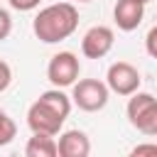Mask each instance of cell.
Segmentation results:
<instances>
[{
	"instance_id": "obj_10",
	"label": "cell",
	"mask_w": 157,
	"mask_h": 157,
	"mask_svg": "<svg viewBox=\"0 0 157 157\" xmlns=\"http://www.w3.org/2000/svg\"><path fill=\"white\" fill-rule=\"evenodd\" d=\"M25 155L27 157H56L59 155V145H56L54 135L32 132V137L25 145Z\"/></svg>"
},
{
	"instance_id": "obj_3",
	"label": "cell",
	"mask_w": 157,
	"mask_h": 157,
	"mask_svg": "<svg viewBox=\"0 0 157 157\" xmlns=\"http://www.w3.org/2000/svg\"><path fill=\"white\" fill-rule=\"evenodd\" d=\"M125 113H128V123L137 132H142L147 137H157V98L152 93L135 91L128 98Z\"/></svg>"
},
{
	"instance_id": "obj_1",
	"label": "cell",
	"mask_w": 157,
	"mask_h": 157,
	"mask_svg": "<svg viewBox=\"0 0 157 157\" xmlns=\"http://www.w3.org/2000/svg\"><path fill=\"white\" fill-rule=\"evenodd\" d=\"M71 96H66L61 88H49L39 93V98L27 108V128L32 132H44V135H59L69 113H71Z\"/></svg>"
},
{
	"instance_id": "obj_12",
	"label": "cell",
	"mask_w": 157,
	"mask_h": 157,
	"mask_svg": "<svg viewBox=\"0 0 157 157\" xmlns=\"http://www.w3.org/2000/svg\"><path fill=\"white\" fill-rule=\"evenodd\" d=\"M145 52L152 59H157V25H152L147 29V34H145Z\"/></svg>"
},
{
	"instance_id": "obj_13",
	"label": "cell",
	"mask_w": 157,
	"mask_h": 157,
	"mask_svg": "<svg viewBox=\"0 0 157 157\" xmlns=\"http://www.w3.org/2000/svg\"><path fill=\"white\" fill-rule=\"evenodd\" d=\"M12 32V17L5 7H0V42H5Z\"/></svg>"
},
{
	"instance_id": "obj_2",
	"label": "cell",
	"mask_w": 157,
	"mask_h": 157,
	"mask_svg": "<svg viewBox=\"0 0 157 157\" xmlns=\"http://www.w3.org/2000/svg\"><path fill=\"white\" fill-rule=\"evenodd\" d=\"M78 27V10L74 2H54L37 12L32 20V32L44 44H59L69 39Z\"/></svg>"
},
{
	"instance_id": "obj_5",
	"label": "cell",
	"mask_w": 157,
	"mask_h": 157,
	"mask_svg": "<svg viewBox=\"0 0 157 157\" xmlns=\"http://www.w3.org/2000/svg\"><path fill=\"white\" fill-rule=\"evenodd\" d=\"M81 61L74 52H56L47 64V78L56 88H69L78 81Z\"/></svg>"
},
{
	"instance_id": "obj_8",
	"label": "cell",
	"mask_w": 157,
	"mask_h": 157,
	"mask_svg": "<svg viewBox=\"0 0 157 157\" xmlns=\"http://www.w3.org/2000/svg\"><path fill=\"white\" fill-rule=\"evenodd\" d=\"M145 17V2L142 0H118L113 7V20L118 25V29L123 32H132L142 25Z\"/></svg>"
},
{
	"instance_id": "obj_14",
	"label": "cell",
	"mask_w": 157,
	"mask_h": 157,
	"mask_svg": "<svg viewBox=\"0 0 157 157\" xmlns=\"http://www.w3.org/2000/svg\"><path fill=\"white\" fill-rule=\"evenodd\" d=\"M10 83H12V69H10V64L5 59H0V93L7 91Z\"/></svg>"
},
{
	"instance_id": "obj_4",
	"label": "cell",
	"mask_w": 157,
	"mask_h": 157,
	"mask_svg": "<svg viewBox=\"0 0 157 157\" xmlns=\"http://www.w3.org/2000/svg\"><path fill=\"white\" fill-rule=\"evenodd\" d=\"M108 96H110V88L105 81H98V78H78L74 86H71V101L76 108L86 110V113H98L108 105Z\"/></svg>"
},
{
	"instance_id": "obj_16",
	"label": "cell",
	"mask_w": 157,
	"mask_h": 157,
	"mask_svg": "<svg viewBox=\"0 0 157 157\" xmlns=\"http://www.w3.org/2000/svg\"><path fill=\"white\" fill-rule=\"evenodd\" d=\"M7 2H10V7H12V10H20V12H29V10L39 7V2H42V0H7Z\"/></svg>"
},
{
	"instance_id": "obj_6",
	"label": "cell",
	"mask_w": 157,
	"mask_h": 157,
	"mask_svg": "<svg viewBox=\"0 0 157 157\" xmlns=\"http://www.w3.org/2000/svg\"><path fill=\"white\" fill-rule=\"evenodd\" d=\"M105 83L113 93L118 96H132L135 91H140V83H142V76L140 71L130 64V61H115L108 66V74H105Z\"/></svg>"
},
{
	"instance_id": "obj_7",
	"label": "cell",
	"mask_w": 157,
	"mask_h": 157,
	"mask_svg": "<svg viewBox=\"0 0 157 157\" xmlns=\"http://www.w3.org/2000/svg\"><path fill=\"white\" fill-rule=\"evenodd\" d=\"M115 44V34L105 25H93L81 39V54L86 59H103Z\"/></svg>"
},
{
	"instance_id": "obj_18",
	"label": "cell",
	"mask_w": 157,
	"mask_h": 157,
	"mask_svg": "<svg viewBox=\"0 0 157 157\" xmlns=\"http://www.w3.org/2000/svg\"><path fill=\"white\" fill-rule=\"evenodd\" d=\"M142 2H145V5H147V2H150V0H142Z\"/></svg>"
},
{
	"instance_id": "obj_17",
	"label": "cell",
	"mask_w": 157,
	"mask_h": 157,
	"mask_svg": "<svg viewBox=\"0 0 157 157\" xmlns=\"http://www.w3.org/2000/svg\"><path fill=\"white\" fill-rule=\"evenodd\" d=\"M76 2H93V0H76Z\"/></svg>"
},
{
	"instance_id": "obj_11",
	"label": "cell",
	"mask_w": 157,
	"mask_h": 157,
	"mask_svg": "<svg viewBox=\"0 0 157 157\" xmlns=\"http://www.w3.org/2000/svg\"><path fill=\"white\" fill-rule=\"evenodd\" d=\"M15 135H17V125H15V120L0 108V147L10 145V142L15 140Z\"/></svg>"
},
{
	"instance_id": "obj_9",
	"label": "cell",
	"mask_w": 157,
	"mask_h": 157,
	"mask_svg": "<svg viewBox=\"0 0 157 157\" xmlns=\"http://www.w3.org/2000/svg\"><path fill=\"white\" fill-rule=\"evenodd\" d=\"M59 157H88L91 140L83 130H64L59 135Z\"/></svg>"
},
{
	"instance_id": "obj_15",
	"label": "cell",
	"mask_w": 157,
	"mask_h": 157,
	"mask_svg": "<svg viewBox=\"0 0 157 157\" xmlns=\"http://www.w3.org/2000/svg\"><path fill=\"white\" fill-rule=\"evenodd\" d=\"M132 157H142V155H157V142H142V145H135L130 150Z\"/></svg>"
}]
</instances>
